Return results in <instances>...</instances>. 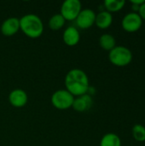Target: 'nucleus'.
I'll return each mask as SVG.
<instances>
[{
	"mask_svg": "<svg viewBox=\"0 0 145 146\" xmlns=\"http://www.w3.org/2000/svg\"><path fill=\"white\" fill-rule=\"evenodd\" d=\"M20 30L30 38H38L44 33V23L35 14H26L20 19Z\"/></svg>",
	"mask_w": 145,
	"mask_h": 146,
	"instance_id": "obj_2",
	"label": "nucleus"
},
{
	"mask_svg": "<svg viewBox=\"0 0 145 146\" xmlns=\"http://www.w3.org/2000/svg\"><path fill=\"white\" fill-rule=\"evenodd\" d=\"M95 11L91 9H84L79 12V15L75 19V22L79 28L88 29L95 24Z\"/></svg>",
	"mask_w": 145,
	"mask_h": 146,
	"instance_id": "obj_7",
	"label": "nucleus"
},
{
	"mask_svg": "<svg viewBox=\"0 0 145 146\" xmlns=\"http://www.w3.org/2000/svg\"><path fill=\"white\" fill-rule=\"evenodd\" d=\"M144 0H132V1H131L132 3H136V4H139V5H141V4H142L143 3H144Z\"/></svg>",
	"mask_w": 145,
	"mask_h": 146,
	"instance_id": "obj_19",
	"label": "nucleus"
},
{
	"mask_svg": "<svg viewBox=\"0 0 145 146\" xmlns=\"http://www.w3.org/2000/svg\"><path fill=\"white\" fill-rule=\"evenodd\" d=\"M62 40L68 46H74L79 44L80 40V33L77 27H68L62 33Z\"/></svg>",
	"mask_w": 145,
	"mask_h": 146,
	"instance_id": "obj_11",
	"label": "nucleus"
},
{
	"mask_svg": "<svg viewBox=\"0 0 145 146\" xmlns=\"http://www.w3.org/2000/svg\"><path fill=\"white\" fill-rule=\"evenodd\" d=\"M100 146H121V139L116 133H109L102 137Z\"/></svg>",
	"mask_w": 145,
	"mask_h": 146,
	"instance_id": "obj_13",
	"label": "nucleus"
},
{
	"mask_svg": "<svg viewBox=\"0 0 145 146\" xmlns=\"http://www.w3.org/2000/svg\"><path fill=\"white\" fill-rule=\"evenodd\" d=\"M81 10L82 5L79 0H66L61 6L60 14L66 21H75Z\"/></svg>",
	"mask_w": 145,
	"mask_h": 146,
	"instance_id": "obj_5",
	"label": "nucleus"
},
{
	"mask_svg": "<svg viewBox=\"0 0 145 146\" xmlns=\"http://www.w3.org/2000/svg\"><path fill=\"white\" fill-rule=\"evenodd\" d=\"M65 87L74 98L86 94L90 87L88 75L80 68H72L65 76Z\"/></svg>",
	"mask_w": 145,
	"mask_h": 146,
	"instance_id": "obj_1",
	"label": "nucleus"
},
{
	"mask_svg": "<svg viewBox=\"0 0 145 146\" xmlns=\"http://www.w3.org/2000/svg\"><path fill=\"white\" fill-rule=\"evenodd\" d=\"M132 137L138 142L145 141V127L141 124H136L132 127Z\"/></svg>",
	"mask_w": 145,
	"mask_h": 146,
	"instance_id": "obj_17",
	"label": "nucleus"
},
{
	"mask_svg": "<svg viewBox=\"0 0 145 146\" xmlns=\"http://www.w3.org/2000/svg\"><path fill=\"white\" fill-rule=\"evenodd\" d=\"M126 4L125 0H105L103 3L104 8L109 13L117 12L124 8Z\"/></svg>",
	"mask_w": 145,
	"mask_h": 146,
	"instance_id": "obj_16",
	"label": "nucleus"
},
{
	"mask_svg": "<svg viewBox=\"0 0 145 146\" xmlns=\"http://www.w3.org/2000/svg\"><path fill=\"white\" fill-rule=\"evenodd\" d=\"M20 30V19L17 17H9L5 19L1 27L0 31L3 33V35L6 37H11L14 36L18 33Z\"/></svg>",
	"mask_w": 145,
	"mask_h": 146,
	"instance_id": "obj_8",
	"label": "nucleus"
},
{
	"mask_svg": "<svg viewBox=\"0 0 145 146\" xmlns=\"http://www.w3.org/2000/svg\"><path fill=\"white\" fill-rule=\"evenodd\" d=\"M99 44L104 50L110 51L116 46V40L113 35L104 33L99 38Z\"/></svg>",
	"mask_w": 145,
	"mask_h": 146,
	"instance_id": "obj_14",
	"label": "nucleus"
},
{
	"mask_svg": "<svg viewBox=\"0 0 145 146\" xmlns=\"http://www.w3.org/2000/svg\"><path fill=\"white\" fill-rule=\"evenodd\" d=\"M132 52L124 45H116L109 53L110 62L118 67H125L131 63L132 60Z\"/></svg>",
	"mask_w": 145,
	"mask_h": 146,
	"instance_id": "obj_3",
	"label": "nucleus"
},
{
	"mask_svg": "<svg viewBox=\"0 0 145 146\" xmlns=\"http://www.w3.org/2000/svg\"><path fill=\"white\" fill-rule=\"evenodd\" d=\"M143 25V20L140 15L136 12L127 13L121 21V26L123 29L129 33L137 32L141 28Z\"/></svg>",
	"mask_w": 145,
	"mask_h": 146,
	"instance_id": "obj_6",
	"label": "nucleus"
},
{
	"mask_svg": "<svg viewBox=\"0 0 145 146\" xmlns=\"http://www.w3.org/2000/svg\"><path fill=\"white\" fill-rule=\"evenodd\" d=\"M138 14L140 15V17L142 18V20H145V2L143 3L140 7H139V9L138 11Z\"/></svg>",
	"mask_w": 145,
	"mask_h": 146,
	"instance_id": "obj_18",
	"label": "nucleus"
},
{
	"mask_svg": "<svg viewBox=\"0 0 145 146\" xmlns=\"http://www.w3.org/2000/svg\"><path fill=\"white\" fill-rule=\"evenodd\" d=\"M113 23V15L107 10H102L96 14L95 24L100 29H107Z\"/></svg>",
	"mask_w": 145,
	"mask_h": 146,
	"instance_id": "obj_12",
	"label": "nucleus"
},
{
	"mask_svg": "<svg viewBox=\"0 0 145 146\" xmlns=\"http://www.w3.org/2000/svg\"><path fill=\"white\" fill-rule=\"evenodd\" d=\"M93 105V98L89 94L75 97L72 108L77 112H85L91 110Z\"/></svg>",
	"mask_w": 145,
	"mask_h": 146,
	"instance_id": "obj_10",
	"label": "nucleus"
},
{
	"mask_svg": "<svg viewBox=\"0 0 145 146\" xmlns=\"http://www.w3.org/2000/svg\"><path fill=\"white\" fill-rule=\"evenodd\" d=\"M74 97L66 89H59L51 96L52 105L59 110H66L72 108Z\"/></svg>",
	"mask_w": 145,
	"mask_h": 146,
	"instance_id": "obj_4",
	"label": "nucleus"
},
{
	"mask_svg": "<svg viewBox=\"0 0 145 146\" xmlns=\"http://www.w3.org/2000/svg\"><path fill=\"white\" fill-rule=\"evenodd\" d=\"M66 23V20L62 17V15L59 13V14H55L53 15L48 22V26L49 27L53 30V31H58L60 29H62L64 25Z\"/></svg>",
	"mask_w": 145,
	"mask_h": 146,
	"instance_id": "obj_15",
	"label": "nucleus"
},
{
	"mask_svg": "<svg viewBox=\"0 0 145 146\" xmlns=\"http://www.w3.org/2000/svg\"><path fill=\"white\" fill-rule=\"evenodd\" d=\"M9 102L15 108H22L28 102L27 93L21 88L14 89L9 95Z\"/></svg>",
	"mask_w": 145,
	"mask_h": 146,
	"instance_id": "obj_9",
	"label": "nucleus"
}]
</instances>
